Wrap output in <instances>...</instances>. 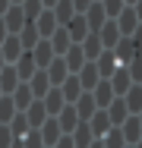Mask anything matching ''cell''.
I'll use <instances>...</instances> for the list:
<instances>
[{
	"mask_svg": "<svg viewBox=\"0 0 142 148\" xmlns=\"http://www.w3.org/2000/svg\"><path fill=\"white\" fill-rule=\"evenodd\" d=\"M28 54H32V60H35V66H38V69H48V66H51V60H54V47H51V41H48V38H41Z\"/></svg>",
	"mask_w": 142,
	"mask_h": 148,
	"instance_id": "cell-1",
	"label": "cell"
},
{
	"mask_svg": "<svg viewBox=\"0 0 142 148\" xmlns=\"http://www.w3.org/2000/svg\"><path fill=\"white\" fill-rule=\"evenodd\" d=\"M44 76H48L51 88H60V85L66 82V76H70V69H66V63H63V57H54V60H51V66L44 69Z\"/></svg>",
	"mask_w": 142,
	"mask_h": 148,
	"instance_id": "cell-2",
	"label": "cell"
},
{
	"mask_svg": "<svg viewBox=\"0 0 142 148\" xmlns=\"http://www.w3.org/2000/svg\"><path fill=\"white\" fill-rule=\"evenodd\" d=\"M82 19H85V25H88V35H98V32H101V25L108 22V16H104L101 3H92V6L82 13Z\"/></svg>",
	"mask_w": 142,
	"mask_h": 148,
	"instance_id": "cell-3",
	"label": "cell"
},
{
	"mask_svg": "<svg viewBox=\"0 0 142 148\" xmlns=\"http://www.w3.org/2000/svg\"><path fill=\"white\" fill-rule=\"evenodd\" d=\"M114 22H117V32H120L123 38H130L133 32L139 29V19H136V13H133V6H123V10H120V16H117Z\"/></svg>",
	"mask_w": 142,
	"mask_h": 148,
	"instance_id": "cell-4",
	"label": "cell"
},
{
	"mask_svg": "<svg viewBox=\"0 0 142 148\" xmlns=\"http://www.w3.org/2000/svg\"><path fill=\"white\" fill-rule=\"evenodd\" d=\"M108 82H111V88H114V98H123L126 91L133 88V82H130V73H126V66H117V69L111 73V79H108Z\"/></svg>",
	"mask_w": 142,
	"mask_h": 148,
	"instance_id": "cell-5",
	"label": "cell"
},
{
	"mask_svg": "<svg viewBox=\"0 0 142 148\" xmlns=\"http://www.w3.org/2000/svg\"><path fill=\"white\" fill-rule=\"evenodd\" d=\"M0 19H3V25H6V32H10V35H19V32H22V25H26V13H22V6H10Z\"/></svg>",
	"mask_w": 142,
	"mask_h": 148,
	"instance_id": "cell-6",
	"label": "cell"
},
{
	"mask_svg": "<svg viewBox=\"0 0 142 148\" xmlns=\"http://www.w3.org/2000/svg\"><path fill=\"white\" fill-rule=\"evenodd\" d=\"M0 54H3V63H6V66H13L16 60L22 57V44H19V38H16V35H6L3 44H0Z\"/></svg>",
	"mask_w": 142,
	"mask_h": 148,
	"instance_id": "cell-7",
	"label": "cell"
},
{
	"mask_svg": "<svg viewBox=\"0 0 142 148\" xmlns=\"http://www.w3.org/2000/svg\"><path fill=\"white\" fill-rule=\"evenodd\" d=\"M120 129V136H123V142L126 145H136L142 139V123H139V117H126L123 120V126H117Z\"/></svg>",
	"mask_w": 142,
	"mask_h": 148,
	"instance_id": "cell-8",
	"label": "cell"
},
{
	"mask_svg": "<svg viewBox=\"0 0 142 148\" xmlns=\"http://www.w3.org/2000/svg\"><path fill=\"white\" fill-rule=\"evenodd\" d=\"M92 98H95V107H98V110H108V104L114 101V88H111V82H108V79H101V82L92 88Z\"/></svg>",
	"mask_w": 142,
	"mask_h": 148,
	"instance_id": "cell-9",
	"label": "cell"
},
{
	"mask_svg": "<svg viewBox=\"0 0 142 148\" xmlns=\"http://www.w3.org/2000/svg\"><path fill=\"white\" fill-rule=\"evenodd\" d=\"M41 104H44V114H48V117H57V114L66 107V101H63V91H60V88H51L44 98H41Z\"/></svg>",
	"mask_w": 142,
	"mask_h": 148,
	"instance_id": "cell-10",
	"label": "cell"
},
{
	"mask_svg": "<svg viewBox=\"0 0 142 148\" xmlns=\"http://www.w3.org/2000/svg\"><path fill=\"white\" fill-rule=\"evenodd\" d=\"M38 132H41V142H44V148H54V145H57V139L63 136V132H60V123H57L54 117H48V120H44Z\"/></svg>",
	"mask_w": 142,
	"mask_h": 148,
	"instance_id": "cell-11",
	"label": "cell"
},
{
	"mask_svg": "<svg viewBox=\"0 0 142 148\" xmlns=\"http://www.w3.org/2000/svg\"><path fill=\"white\" fill-rule=\"evenodd\" d=\"M13 69H16V76H19V82H28L35 73H38V66H35V60H32V54L28 51H22V57L13 63Z\"/></svg>",
	"mask_w": 142,
	"mask_h": 148,
	"instance_id": "cell-12",
	"label": "cell"
},
{
	"mask_svg": "<svg viewBox=\"0 0 142 148\" xmlns=\"http://www.w3.org/2000/svg\"><path fill=\"white\" fill-rule=\"evenodd\" d=\"M98 38H101V47H104V51H114V47H117V41H120L123 35L117 32V22L108 19V22L101 25V32H98Z\"/></svg>",
	"mask_w": 142,
	"mask_h": 148,
	"instance_id": "cell-13",
	"label": "cell"
},
{
	"mask_svg": "<svg viewBox=\"0 0 142 148\" xmlns=\"http://www.w3.org/2000/svg\"><path fill=\"white\" fill-rule=\"evenodd\" d=\"M26 85H28V91H32V98H35V101H41V98L51 91V82H48L44 69H38V73H35V76H32V79L26 82Z\"/></svg>",
	"mask_w": 142,
	"mask_h": 148,
	"instance_id": "cell-14",
	"label": "cell"
},
{
	"mask_svg": "<svg viewBox=\"0 0 142 148\" xmlns=\"http://www.w3.org/2000/svg\"><path fill=\"white\" fill-rule=\"evenodd\" d=\"M88 129H92V136H95V139H104L114 126H111V120H108V114H104V110H95V117L88 120Z\"/></svg>",
	"mask_w": 142,
	"mask_h": 148,
	"instance_id": "cell-15",
	"label": "cell"
},
{
	"mask_svg": "<svg viewBox=\"0 0 142 148\" xmlns=\"http://www.w3.org/2000/svg\"><path fill=\"white\" fill-rule=\"evenodd\" d=\"M54 120L60 123V132H63V136H70V132H73V129L79 126V117H76L73 104H66V107H63V110H60V114H57Z\"/></svg>",
	"mask_w": 142,
	"mask_h": 148,
	"instance_id": "cell-16",
	"label": "cell"
},
{
	"mask_svg": "<svg viewBox=\"0 0 142 148\" xmlns=\"http://www.w3.org/2000/svg\"><path fill=\"white\" fill-rule=\"evenodd\" d=\"M76 79H79V85H82V91H92L98 82H101V76H98V69H95V63H85L82 69L76 73Z\"/></svg>",
	"mask_w": 142,
	"mask_h": 148,
	"instance_id": "cell-17",
	"label": "cell"
},
{
	"mask_svg": "<svg viewBox=\"0 0 142 148\" xmlns=\"http://www.w3.org/2000/svg\"><path fill=\"white\" fill-rule=\"evenodd\" d=\"M22 114H26V120H28V129H41V123L48 120V114H44V104H41V101H32Z\"/></svg>",
	"mask_w": 142,
	"mask_h": 148,
	"instance_id": "cell-18",
	"label": "cell"
},
{
	"mask_svg": "<svg viewBox=\"0 0 142 148\" xmlns=\"http://www.w3.org/2000/svg\"><path fill=\"white\" fill-rule=\"evenodd\" d=\"M63 29H66V35H70V41H73V44H82V38L88 35V25H85L82 16H73Z\"/></svg>",
	"mask_w": 142,
	"mask_h": 148,
	"instance_id": "cell-19",
	"label": "cell"
},
{
	"mask_svg": "<svg viewBox=\"0 0 142 148\" xmlns=\"http://www.w3.org/2000/svg\"><path fill=\"white\" fill-rule=\"evenodd\" d=\"M51 41V47H54V57H63L70 47H73V41H70V35H66V29L60 25V29H54V35L48 38Z\"/></svg>",
	"mask_w": 142,
	"mask_h": 148,
	"instance_id": "cell-20",
	"label": "cell"
},
{
	"mask_svg": "<svg viewBox=\"0 0 142 148\" xmlns=\"http://www.w3.org/2000/svg\"><path fill=\"white\" fill-rule=\"evenodd\" d=\"M120 63H117V57H114V51H101V57L95 60V69H98V76L101 79H111V73L117 69Z\"/></svg>",
	"mask_w": 142,
	"mask_h": 148,
	"instance_id": "cell-21",
	"label": "cell"
},
{
	"mask_svg": "<svg viewBox=\"0 0 142 148\" xmlns=\"http://www.w3.org/2000/svg\"><path fill=\"white\" fill-rule=\"evenodd\" d=\"M108 120H111V126H123V120L130 117V110H126V104H123V98H114L111 104H108Z\"/></svg>",
	"mask_w": 142,
	"mask_h": 148,
	"instance_id": "cell-22",
	"label": "cell"
},
{
	"mask_svg": "<svg viewBox=\"0 0 142 148\" xmlns=\"http://www.w3.org/2000/svg\"><path fill=\"white\" fill-rule=\"evenodd\" d=\"M35 29H38V38H51V35H54V29H60V25H57L54 13H51V10H44V13L35 19Z\"/></svg>",
	"mask_w": 142,
	"mask_h": 148,
	"instance_id": "cell-23",
	"label": "cell"
},
{
	"mask_svg": "<svg viewBox=\"0 0 142 148\" xmlns=\"http://www.w3.org/2000/svg\"><path fill=\"white\" fill-rule=\"evenodd\" d=\"M114 57H117L120 66H126L130 60L139 57V54H136V47H133V41H130V38H120V41H117V47H114Z\"/></svg>",
	"mask_w": 142,
	"mask_h": 148,
	"instance_id": "cell-24",
	"label": "cell"
},
{
	"mask_svg": "<svg viewBox=\"0 0 142 148\" xmlns=\"http://www.w3.org/2000/svg\"><path fill=\"white\" fill-rule=\"evenodd\" d=\"M63 63H66L70 76H76V73H79V69L85 66V57H82V51H79V44H73V47L63 54Z\"/></svg>",
	"mask_w": 142,
	"mask_h": 148,
	"instance_id": "cell-25",
	"label": "cell"
},
{
	"mask_svg": "<svg viewBox=\"0 0 142 148\" xmlns=\"http://www.w3.org/2000/svg\"><path fill=\"white\" fill-rule=\"evenodd\" d=\"M123 104H126L130 117H139V114H142V88H139V85H133V88L123 95Z\"/></svg>",
	"mask_w": 142,
	"mask_h": 148,
	"instance_id": "cell-26",
	"label": "cell"
},
{
	"mask_svg": "<svg viewBox=\"0 0 142 148\" xmlns=\"http://www.w3.org/2000/svg\"><path fill=\"white\" fill-rule=\"evenodd\" d=\"M16 85H19L16 69H13V66H3V69H0V95H13Z\"/></svg>",
	"mask_w": 142,
	"mask_h": 148,
	"instance_id": "cell-27",
	"label": "cell"
},
{
	"mask_svg": "<svg viewBox=\"0 0 142 148\" xmlns=\"http://www.w3.org/2000/svg\"><path fill=\"white\" fill-rule=\"evenodd\" d=\"M70 139H73V145L76 148H88L95 142V136H92V129H88V123H79L73 132H70Z\"/></svg>",
	"mask_w": 142,
	"mask_h": 148,
	"instance_id": "cell-28",
	"label": "cell"
},
{
	"mask_svg": "<svg viewBox=\"0 0 142 148\" xmlns=\"http://www.w3.org/2000/svg\"><path fill=\"white\" fill-rule=\"evenodd\" d=\"M16 38H19L22 51H32V47H35V44L41 41V38H38V29H35V22H26V25H22V32H19Z\"/></svg>",
	"mask_w": 142,
	"mask_h": 148,
	"instance_id": "cell-29",
	"label": "cell"
},
{
	"mask_svg": "<svg viewBox=\"0 0 142 148\" xmlns=\"http://www.w3.org/2000/svg\"><path fill=\"white\" fill-rule=\"evenodd\" d=\"M51 13H54L57 25H66V22H70V19L76 16V10H73V3H70V0H57V3H54V10H51Z\"/></svg>",
	"mask_w": 142,
	"mask_h": 148,
	"instance_id": "cell-30",
	"label": "cell"
},
{
	"mask_svg": "<svg viewBox=\"0 0 142 148\" xmlns=\"http://www.w3.org/2000/svg\"><path fill=\"white\" fill-rule=\"evenodd\" d=\"M60 91H63V101H66V104H76V98L82 95V85H79L76 76H66V82L60 85Z\"/></svg>",
	"mask_w": 142,
	"mask_h": 148,
	"instance_id": "cell-31",
	"label": "cell"
},
{
	"mask_svg": "<svg viewBox=\"0 0 142 148\" xmlns=\"http://www.w3.org/2000/svg\"><path fill=\"white\" fill-rule=\"evenodd\" d=\"M10 98H13V104H16V110H19V114H22V110H26L28 104L35 101V98H32V91H28V85H26V82H19V85H16V91H13Z\"/></svg>",
	"mask_w": 142,
	"mask_h": 148,
	"instance_id": "cell-32",
	"label": "cell"
},
{
	"mask_svg": "<svg viewBox=\"0 0 142 148\" xmlns=\"http://www.w3.org/2000/svg\"><path fill=\"white\" fill-rule=\"evenodd\" d=\"M16 114H19V110H16L13 98H10V95H3V98H0V126H6V123L16 117Z\"/></svg>",
	"mask_w": 142,
	"mask_h": 148,
	"instance_id": "cell-33",
	"label": "cell"
},
{
	"mask_svg": "<svg viewBox=\"0 0 142 148\" xmlns=\"http://www.w3.org/2000/svg\"><path fill=\"white\" fill-rule=\"evenodd\" d=\"M6 129L13 132V139H22V136L28 132V120H26V114H16V117L6 123Z\"/></svg>",
	"mask_w": 142,
	"mask_h": 148,
	"instance_id": "cell-34",
	"label": "cell"
},
{
	"mask_svg": "<svg viewBox=\"0 0 142 148\" xmlns=\"http://www.w3.org/2000/svg\"><path fill=\"white\" fill-rule=\"evenodd\" d=\"M22 6V13H26V22H35L41 13H44V6H41V0H22L19 3Z\"/></svg>",
	"mask_w": 142,
	"mask_h": 148,
	"instance_id": "cell-35",
	"label": "cell"
},
{
	"mask_svg": "<svg viewBox=\"0 0 142 148\" xmlns=\"http://www.w3.org/2000/svg\"><path fill=\"white\" fill-rule=\"evenodd\" d=\"M126 73H130V82L133 85H142V57H133L126 63Z\"/></svg>",
	"mask_w": 142,
	"mask_h": 148,
	"instance_id": "cell-36",
	"label": "cell"
},
{
	"mask_svg": "<svg viewBox=\"0 0 142 148\" xmlns=\"http://www.w3.org/2000/svg\"><path fill=\"white\" fill-rule=\"evenodd\" d=\"M19 142H22V148H44V142H41V132H38V129H28Z\"/></svg>",
	"mask_w": 142,
	"mask_h": 148,
	"instance_id": "cell-37",
	"label": "cell"
},
{
	"mask_svg": "<svg viewBox=\"0 0 142 148\" xmlns=\"http://www.w3.org/2000/svg\"><path fill=\"white\" fill-rule=\"evenodd\" d=\"M101 142H104V148H126V142H123V136H120V129H117V126H114Z\"/></svg>",
	"mask_w": 142,
	"mask_h": 148,
	"instance_id": "cell-38",
	"label": "cell"
},
{
	"mask_svg": "<svg viewBox=\"0 0 142 148\" xmlns=\"http://www.w3.org/2000/svg\"><path fill=\"white\" fill-rule=\"evenodd\" d=\"M101 10H104L108 19H117L120 10H123V0H101Z\"/></svg>",
	"mask_w": 142,
	"mask_h": 148,
	"instance_id": "cell-39",
	"label": "cell"
},
{
	"mask_svg": "<svg viewBox=\"0 0 142 148\" xmlns=\"http://www.w3.org/2000/svg\"><path fill=\"white\" fill-rule=\"evenodd\" d=\"M13 142H16V139H13V132H10L6 126H0V148H10Z\"/></svg>",
	"mask_w": 142,
	"mask_h": 148,
	"instance_id": "cell-40",
	"label": "cell"
},
{
	"mask_svg": "<svg viewBox=\"0 0 142 148\" xmlns=\"http://www.w3.org/2000/svg\"><path fill=\"white\" fill-rule=\"evenodd\" d=\"M130 41H133V47H136V54L142 57V25H139L136 32H133V35H130Z\"/></svg>",
	"mask_w": 142,
	"mask_h": 148,
	"instance_id": "cell-41",
	"label": "cell"
},
{
	"mask_svg": "<svg viewBox=\"0 0 142 148\" xmlns=\"http://www.w3.org/2000/svg\"><path fill=\"white\" fill-rule=\"evenodd\" d=\"M70 3H73V10H76V16H82V13L88 10V6H92V3H95V0H70Z\"/></svg>",
	"mask_w": 142,
	"mask_h": 148,
	"instance_id": "cell-42",
	"label": "cell"
},
{
	"mask_svg": "<svg viewBox=\"0 0 142 148\" xmlns=\"http://www.w3.org/2000/svg\"><path fill=\"white\" fill-rule=\"evenodd\" d=\"M54 148H76V145H73V139H70V136H60Z\"/></svg>",
	"mask_w": 142,
	"mask_h": 148,
	"instance_id": "cell-43",
	"label": "cell"
},
{
	"mask_svg": "<svg viewBox=\"0 0 142 148\" xmlns=\"http://www.w3.org/2000/svg\"><path fill=\"white\" fill-rule=\"evenodd\" d=\"M133 13H136V19H139V25H142V0L136 3V6H133Z\"/></svg>",
	"mask_w": 142,
	"mask_h": 148,
	"instance_id": "cell-44",
	"label": "cell"
},
{
	"mask_svg": "<svg viewBox=\"0 0 142 148\" xmlns=\"http://www.w3.org/2000/svg\"><path fill=\"white\" fill-rule=\"evenodd\" d=\"M10 6H13V3H10V0H0V16H3V13H6V10H10Z\"/></svg>",
	"mask_w": 142,
	"mask_h": 148,
	"instance_id": "cell-45",
	"label": "cell"
},
{
	"mask_svg": "<svg viewBox=\"0 0 142 148\" xmlns=\"http://www.w3.org/2000/svg\"><path fill=\"white\" fill-rule=\"evenodd\" d=\"M10 32H6V25H3V19H0V44H3V38H6Z\"/></svg>",
	"mask_w": 142,
	"mask_h": 148,
	"instance_id": "cell-46",
	"label": "cell"
},
{
	"mask_svg": "<svg viewBox=\"0 0 142 148\" xmlns=\"http://www.w3.org/2000/svg\"><path fill=\"white\" fill-rule=\"evenodd\" d=\"M54 3H57V0H41V6H44V10H54Z\"/></svg>",
	"mask_w": 142,
	"mask_h": 148,
	"instance_id": "cell-47",
	"label": "cell"
},
{
	"mask_svg": "<svg viewBox=\"0 0 142 148\" xmlns=\"http://www.w3.org/2000/svg\"><path fill=\"white\" fill-rule=\"evenodd\" d=\"M88 148H104V142H101V139H95V142H92Z\"/></svg>",
	"mask_w": 142,
	"mask_h": 148,
	"instance_id": "cell-48",
	"label": "cell"
},
{
	"mask_svg": "<svg viewBox=\"0 0 142 148\" xmlns=\"http://www.w3.org/2000/svg\"><path fill=\"white\" fill-rule=\"evenodd\" d=\"M136 3H139V0H123V6H136Z\"/></svg>",
	"mask_w": 142,
	"mask_h": 148,
	"instance_id": "cell-49",
	"label": "cell"
},
{
	"mask_svg": "<svg viewBox=\"0 0 142 148\" xmlns=\"http://www.w3.org/2000/svg\"><path fill=\"white\" fill-rule=\"evenodd\" d=\"M10 148H22V142H19V139H16V142H13V145H10Z\"/></svg>",
	"mask_w": 142,
	"mask_h": 148,
	"instance_id": "cell-50",
	"label": "cell"
},
{
	"mask_svg": "<svg viewBox=\"0 0 142 148\" xmlns=\"http://www.w3.org/2000/svg\"><path fill=\"white\" fill-rule=\"evenodd\" d=\"M10 3H13V6H19V3H22V0H10Z\"/></svg>",
	"mask_w": 142,
	"mask_h": 148,
	"instance_id": "cell-51",
	"label": "cell"
},
{
	"mask_svg": "<svg viewBox=\"0 0 142 148\" xmlns=\"http://www.w3.org/2000/svg\"><path fill=\"white\" fill-rule=\"evenodd\" d=\"M3 66H6V63H3V54H0V69H3Z\"/></svg>",
	"mask_w": 142,
	"mask_h": 148,
	"instance_id": "cell-52",
	"label": "cell"
},
{
	"mask_svg": "<svg viewBox=\"0 0 142 148\" xmlns=\"http://www.w3.org/2000/svg\"><path fill=\"white\" fill-rule=\"evenodd\" d=\"M133 148H142V139H139V142H136V145H133Z\"/></svg>",
	"mask_w": 142,
	"mask_h": 148,
	"instance_id": "cell-53",
	"label": "cell"
},
{
	"mask_svg": "<svg viewBox=\"0 0 142 148\" xmlns=\"http://www.w3.org/2000/svg\"><path fill=\"white\" fill-rule=\"evenodd\" d=\"M139 123H142V114H139Z\"/></svg>",
	"mask_w": 142,
	"mask_h": 148,
	"instance_id": "cell-54",
	"label": "cell"
},
{
	"mask_svg": "<svg viewBox=\"0 0 142 148\" xmlns=\"http://www.w3.org/2000/svg\"><path fill=\"white\" fill-rule=\"evenodd\" d=\"M95 3H101V0H95Z\"/></svg>",
	"mask_w": 142,
	"mask_h": 148,
	"instance_id": "cell-55",
	"label": "cell"
},
{
	"mask_svg": "<svg viewBox=\"0 0 142 148\" xmlns=\"http://www.w3.org/2000/svg\"><path fill=\"white\" fill-rule=\"evenodd\" d=\"M126 148H133V145H126Z\"/></svg>",
	"mask_w": 142,
	"mask_h": 148,
	"instance_id": "cell-56",
	"label": "cell"
},
{
	"mask_svg": "<svg viewBox=\"0 0 142 148\" xmlns=\"http://www.w3.org/2000/svg\"><path fill=\"white\" fill-rule=\"evenodd\" d=\"M0 98H3V95H0Z\"/></svg>",
	"mask_w": 142,
	"mask_h": 148,
	"instance_id": "cell-57",
	"label": "cell"
},
{
	"mask_svg": "<svg viewBox=\"0 0 142 148\" xmlns=\"http://www.w3.org/2000/svg\"><path fill=\"white\" fill-rule=\"evenodd\" d=\"M139 88H142V85H139Z\"/></svg>",
	"mask_w": 142,
	"mask_h": 148,
	"instance_id": "cell-58",
	"label": "cell"
}]
</instances>
